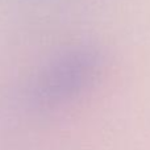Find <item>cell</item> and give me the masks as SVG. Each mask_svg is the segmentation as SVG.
I'll list each match as a JSON object with an SVG mask.
<instances>
[{
	"label": "cell",
	"mask_w": 150,
	"mask_h": 150,
	"mask_svg": "<svg viewBox=\"0 0 150 150\" xmlns=\"http://www.w3.org/2000/svg\"><path fill=\"white\" fill-rule=\"evenodd\" d=\"M103 69V55L92 46H75L53 55L37 73L29 105L49 112L69 105L91 90Z\"/></svg>",
	"instance_id": "1"
}]
</instances>
